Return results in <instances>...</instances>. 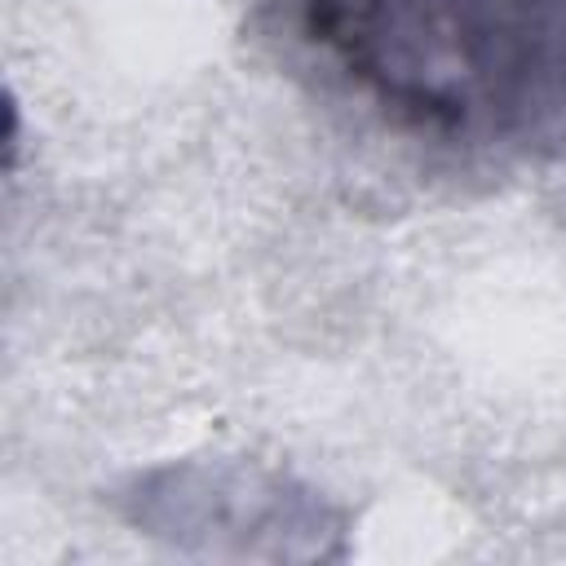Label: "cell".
I'll list each match as a JSON object with an SVG mask.
<instances>
[{
    "mask_svg": "<svg viewBox=\"0 0 566 566\" xmlns=\"http://www.w3.org/2000/svg\"><path fill=\"white\" fill-rule=\"evenodd\" d=\"M385 88L447 115L526 119L566 93V0H336Z\"/></svg>",
    "mask_w": 566,
    "mask_h": 566,
    "instance_id": "cell-1",
    "label": "cell"
}]
</instances>
